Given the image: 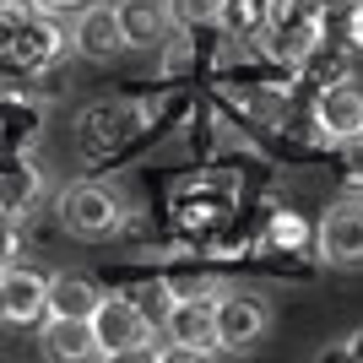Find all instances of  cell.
I'll return each instance as SVG.
<instances>
[{"label": "cell", "instance_id": "cell-22", "mask_svg": "<svg viewBox=\"0 0 363 363\" xmlns=\"http://www.w3.org/2000/svg\"><path fill=\"white\" fill-rule=\"evenodd\" d=\"M342 11H347V44L363 49V0H347Z\"/></svg>", "mask_w": 363, "mask_h": 363}, {"label": "cell", "instance_id": "cell-10", "mask_svg": "<svg viewBox=\"0 0 363 363\" xmlns=\"http://www.w3.org/2000/svg\"><path fill=\"white\" fill-rule=\"evenodd\" d=\"M44 298H49V277L33 266H6L0 272V303H6V325H38L44 320Z\"/></svg>", "mask_w": 363, "mask_h": 363}, {"label": "cell", "instance_id": "cell-6", "mask_svg": "<svg viewBox=\"0 0 363 363\" xmlns=\"http://www.w3.org/2000/svg\"><path fill=\"white\" fill-rule=\"evenodd\" d=\"M71 49L92 65H108L125 55V28H120V6H87L82 0V16L71 28Z\"/></svg>", "mask_w": 363, "mask_h": 363}, {"label": "cell", "instance_id": "cell-2", "mask_svg": "<svg viewBox=\"0 0 363 363\" xmlns=\"http://www.w3.org/2000/svg\"><path fill=\"white\" fill-rule=\"evenodd\" d=\"M60 228L71 239H87V244H104L125 228V196L114 184H71L60 196Z\"/></svg>", "mask_w": 363, "mask_h": 363}, {"label": "cell", "instance_id": "cell-7", "mask_svg": "<svg viewBox=\"0 0 363 363\" xmlns=\"http://www.w3.org/2000/svg\"><path fill=\"white\" fill-rule=\"evenodd\" d=\"M65 49H71V44H65V33L55 28L44 11H33V22L16 33V44L6 49L0 60H6V65H22V76H44V71H55V65L65 60Z\"/></svg>", "mask_w": 363, "mask_h": 363}, {"label": "cell", "instance_id": "cell-13", "mask_svg": "<svg viewBox=\"0 0 363 363\" xmlns=\"http://www.w3.org/2000/svg\"><path fill=\"white\" fill-rule=\"evenodd\" d=\"M104 288L92 277L71 272V277H49V298H44V315H60V320H92Z\"/></svg>", "mask_w": 363, "mask_h": 363}, {"label": "cell", "instance_id": "cell-16", "mask_svg": "<svg viewBox=\"0 0 363 363\" xmlns=\"http://www.w3.org/2000/svg\"><path fill=\"white\" fill-rule=\"evenodd\" d=\"M125 298L136 303L152 325H163L168 309H174V282H168V277H141V282H130V288H125Z\"/></svg>", "mask_w": 363, "mask_h": 363}, {"label": "cell", "instance_id": "cell-14", "mask_svg": "<svg viewBox=\"0 0 363 363\" xmlns=\"http://www.w3.org/2000/svg\"><path fill=\"white\" fill-rule=\"evenodd\" d=\"M120 28H125V49H152L168 38V6L163 0H120Z\"/></svg>", "mask_w": 363, "mask_h": 363}, {"label": "cell", "instance_id": "cell-23", "mask_svg": "<svg viewBox=\"0 0 363 363\" xmlns=\"http://www.w3.org/2000/svg\"><path fill=\"white\" fill-rule=\"evenodd\" d=\"M33 11H44V16H55V11H71V6H82V0H28Z\"/></svg>", "mask_w": 363, "mask_h": 363}, {"label": "cell", "instance_id": "cell-25", "mask_svg": "<svg viewBox=\"0 0 363 363\" xmlns=\"http://www.w3.org/2000/svg\"><path fill=\"white\" fill-rule=\"evenodd\" d=\"M0 325H6V303H0Z\"/></svg>", "mask_w": 363, "mask_h": 363}, {"label": "cell", "instance_id": "cell-20", "mask_svg": "<svg viewBox=\"0 0 363 363\" xmlns=\"http://www.w3.org/2000/svg\"><path fill=\"white\" fill-rule=\"evenodd\" d=\"M16 255H22V233H16V217L0 212V272H6Z\"/></svg>", "mask_w": 363, "mask_h": 363}, {"label": "cell", "instance_id": "cell-15", "mask_svg": "<svg viewBox=\"0 0 363 363\" xmlns=\"http://www.w3.org/2000/svg\"><path fill=\"white\" fill-rule=\"evenodd\" d=\"M38 196H44V174L33 163H16V168H0V212L6 217H22L38 206Z\"/></svg>", "mask_w": 363, "mask_h": 363}, {"label": "cell", "instance_id": "cell-12", "mask_svg": "<svg viewBox=\"0 0 363 363\" xmlns=\"http://www.w3.org/2000/svg\"><path fill=\"white\" fill-rule=\"evenodd\" d=\"M49 358H65V363H87V358H104L98 352V336H92V320H60V315H44V331H38Z\"/></svg>", "mask_w": 363, "mask_h": 363}, {"label": "cell", "instance_id": "cell-18", "mask_svg": "<svg viewBox=\"0 0 363 363\" xmlns=\"http://www.w3.org/2000/svg\"><path fill=\"white\" fill-rule=\"evenodd\" d=\"M163 6H168V22L184 33L217 28V11H223V0H163Z\"/></svg>", "mask_w": 363, "mask_h": 363}, {"label": "cell", "instance_id": "cell-17", "mask_svg": "<svg viewBox=\"0 0 363 363\" xmlns=\"http://www.w3.org/2000/svg\"><path fill=\"white\" fill-rule=\"evenodd\" d=\"M260 16H266V0H223L217 28L233 33V38H255V33H260Z\"/></svg>", "mask_w": 363, "mask_h": 363}, {"label": "cell", "instance_id": "cell-8", "mask_svg": "<svg viewBox=\"0 0 363 363\" xmlns=\"http://www.w3.org/2000/svg\"><path fill=\"white\" fill-rule=\"evenodd\" d=\"M320 255L331 266H342V272L363 266V201H336L325 212V223H320Z\"/></svg>", "mask_w": 363, "mask_h": 363}, {"label": "cell", "instance_id": "cell-3", "mask_svg": "<svg viewBox=\"0 0 363 363\" xmlns=\"http://www.w3.org/2000/svg\"><path fill=\"white\" fill-rule=\"evenodd\" d=\"M92 336H98L104 358H147L152 342H157V325L125 293H104L98 309H92Z\"/></svg>", "mask_w": 363, "mask_h": 363}, {"label": "cell", "instance_id": "cell-4", "mask_svg": "<svg viewBox=\"0 0 363 363\" xmlns=\"http://www.w3.org/2000/svg\"><path fill=\"white\" fill-rule=\"evenodd\" d=\"M136 120L141 108L130 104H92L82 108V120H76V147L87 163H108V157H120V147L136 136Z\"/></svg>", "mask_w": 363, "mask_h": 363}, {"label": "cell", "instance_id": "cell-19", "mask_svg": "<svg viewBox=\"0 0 363 363\" xmlns=\"http://www.w3.org/2000/svg\"><path fill=\"white\" fill-rule=\"evenodd\" d=\"M33 22V6L28 0H0V55L16 44V33Z\"/></svg>", "mask_w": 363, "mask_h": 363}, {"label": "cell", "instance_id": "cell-21", "mask_svg": "<svg viewBox=\"0 0 363 363\" xmlns=\"http://www.w3.org/2000/svg\"><path fill=\"white\" fill-rule=\"evenodd\" d=\"M342 157H347V179L363 184V136H347V141H342Z\"/></svg>", "mask_w": 363, "mask_h": 363}, {"label": "cell", "instance_id": "cell-1", "mask_svg": "<svg viewBox=\"0 0 363 363\" xmlns=\"http://www.w3.org/2000/svg\"><path fill=\"white\" fill-rule=\"evenodd\" d=\"M260 44L266 55L282 65H309L320 55V38H325V16L309 6V0H266V16H260Z\"/></svg>", "mask_w": 363, "mask_h": 363}, {"label": "cell", "instance_id": "cell-24", "mask_svg": "<svg viewBox=\"0 0 363 363\" xmlns=\"http://www.w3.org/2000/svg\"><path fill=\"white\" fill-rule=\"evenodd\" d=\"M342 358H352V363H363V325L358 331L347 336V342H342Z\"/></svg>", "mask_w": 363, "mask_h": 363}, {"label": "cell", "instance_id": "cell-11", "mask_svg": "<svg viewBox=\"0 0 363 363\" xmlns=\"http://www.w3.org/2000/svg\"><path fill=\"white\" fill-rule=\"evenodd\" d=\"M315 125L331 141L363 136V87H352V82H331V87L320 92V104H315Z\"/></svg>", "mask_w": 363, "mask_h": 363}, {"label": "cell", "instance_id": "cell-9", "mask_svg": "<svg viewBox=\"0 0 363 363\" xmlns=\"http://www.w3.org/2000/svg\"><path fill=\"white\" fill-rule=\"evenodd\" d=\"M168 342H179L190 358H212L217 347V320H212V298H174V309H168L163 320Z\"/></svg>", "mask_w": 363, "mask_h": 363}, {"label": "cell", "instance_id": "cell-5", "mask_svg": "<svg viewBox=\"0 0 363 363\" xmlns=\"http://www.w3.org/2000/svg\"><path fill=\"white\" fill-rule=\"evenodd\" d=\"M212 320H217V347L244 352V347H255L260 336H266L272 309H266V298H255V293H228L223 288L212 298Z\"/></svg>", "mask_w": 363, "mask_h": 363}]
</instances>
